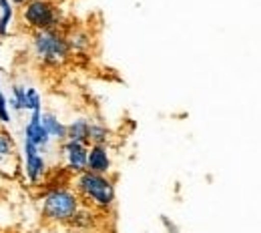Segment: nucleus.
Listing matches in <instances>:
<instances>
[{"label": "nucleus", "instance_id": "1", "mask_svg": "<svg viewBox=\"0 0 261 233\" xmlns=\"http://www.w3.org/2000/svg\"><path fill=\"white\" fill-rule=\"evenodd\" d=\"M72 191L79 195L83 205L95 211H111L117 203V187L111 175H98L91 171H83L72 175L70 179Z\"/></svg>", "mask_w": 261, "mask_h": 233}, {"label": "nucleus", "instance_id": "2", "mask_svg": "<svg viewBox=\"0 0 261 233\" xmlns=\"http://www.w3.org/2000/svg\"><path fill=\"white\" fill-rule=\"evenodd\" d=\"M31 57L42 68H63L70 61L72 53L66 42V34L63 29H50V31H38L31 34Z\"/></svg>", "mask_w": 261, "mask_h": 233}, {"label": "nucleus", "instance_id": "3", "mask_svg": "<svg viewBox=\"0 0 261 233\" xmlns=\"http://www.w3.org/2000/svg\"><path fill=\"white\" fill-rule=\"evenodd\" d=\"M81 199L68 185H53L38 197V209L46 223L68 225L74 213L81 209Z\"/></svg>", "mask_w": 261, "mask_h": 233}, {"label": "nucleus", "instance_id": "4", "mask_svg": "<svg viewBox=\"0 0 261 233\" xmlns=\"http://www.w3.org/2000/svg\"><path fill=\"white\" fill-rule=\"evenodd\" d=\"M20 24L31 33L50 31L63 27V10L55 0H31L18 10Z\"/></svg>", "mask_w": 261, "mask_h": 233}, {"label": "nucleus", "instance_id": "5", "mask_svg": "<svg viewBox=\"0 0 261 233\" xmlns=\"http://www.w3.org/2000/svg\"><path fill=\"white\" fill-rule=\"evenodd\" d=\"M50 171L46 155H42L33 143L22 139V149H20V173L31 185H40Z\"/></svg>", "mask_w": 261, "mask_h": 233}, {"label": "nucleus", "instance_id": "6", "mask_svg": "<svg viewBox=\"0 0 261 233\" xmlns=\"http://www.w3.org/2000/svg\"><path fill=\"white\" fill-rule=\"evenodd\" d=\"M87 149H89V145H83V143H76V141H68V139L59 143L61 161H63V167H65L66 173L79 175V173L87 171Z\"/></svg>", "mask_w": 261, "mask_h": 233}, {"label": "nucleus", "instance_id": "7", "mask_svg": "<svg viewBox=\"0 0 261 233\" xmlns=\"http://www.w3.org/2000/svg\"><path fill=\"white\" fill-rule=\"evenodd\" d=\"M40 113L42 111L31 113V117L24 123V129H22V139H27L29 143H33L42 155H46L53 149V139L48 137V133L44 131V127L40 125Z\"/></svg>", "mask_w": 261, "mask_h": 233}, {"label": "nucleus", "instance_id": "8", "mask_svg": "<svg viewBox=\"0 0 261 233\" xmlns=\"http://www.w3.org/2000/svg\"><path fill=\"white\" fill-rule=\"evenodd\" d=\"M87 171L98 175H111L113 151L111 145H89L87 149Z\"/></svg>", "mask_w": 261, "mask_h": 233}, {"label": "nucleus", "instance_id": "9", "mask_svg": "<svg viewBox=\"0 0 261 233\" xmlns=\"http://www.w3.org/2000/svg\"><path fill=\"white\" fill-rule=\"evenodd\" d=\"M66 34V42L70 46V53H76V55H89L93 50V44H95V36L89 29L85 27H72L65 31Z\"/></svg>", "mask_w": 261, "mask_h": 233}, {"label": "nucleus", "instance_id": "10", "mask_svg": "<svg viewBox=\"0 0 261 233\" xmlns=\"http://www.w3.org/2000/svg\"><path fill=\"white\" fill-rule=\"evenodd\" d=\"M40 125L53 139V143H63L66 139V123L55 113V111H42L40 113Z\"/></svg>", "mask_w": 261, "mask_h": 233}, {"label": "nucleus", "instance_id": "11", "mask_svg": "<svg viewBox=\"0 0 261 233\" xmlns=\"http://www.w3.org/2000/svg\"><path fill=\"white\" fill-rule=\"evenodd\" d=\"M89 117H74L70 123H66V139L89 145Z\"/></svg>", "mask_w": 261, "mask_h": 233}, {"label": "nucleus", "instance_id": "12", "mask_svg": "<svg viewBox=\"0 0 261 233\" xmlns=\"http://www.w3.org/2000/svg\"><path fill=\"white\" fill-rule=\"evenodd\" d=\"M113 143V131L105 121L91 119L89 123V145H111Z\"/></svg>", "mask_w": 261, "mask_h": 233}, {"label": "nucleus", "instance_id": "13", "mask_svg": "<svg viewBox=\"0 0 261 233\" xmlns=\"http://www.w3.org/2000/svg\"><path fill=\"white\" fill-rule=\"evenodd\" d=\"M68 225L72 229H79V231H87V229H93L97 225V211L87 207V205H81V209L74 213V217L68 221Z\"/></svg>", "mask_w": 261, "mask_h": 233}, {"label": "nucleus", "instance_id": "14", "mask_svg": "<svg viewBox=\"0 0 261 233\" xmlns=\"http://www.w3.org/2000/svg\"><path fill=\"white\" fill-rule=\"evenodd\" d=\"M8 95V109H10V113L14 115H20V113H24V109H27V85H22V83H12L10 85V93H6Z\"/></svg>", "mask_w": 261, "mask_h": 233}, {"label": "nucleus", "instance_id": "15", "mask_svg": "<svg viewBox=\"0 0 261 233\" xmlns=\"http://www.w3.org/2000/svg\"><path fill=\"white\" fill-rule=\"evenodd\" d=\"M16 18V8L10 0H0V40L12 33V24Z\"/></svg>", "mask_w": 261, "mask_h": 233}, {"label": "nucleus", "instance_id": "16", "mask_svg": "<svg viewBox=\"0 0 261 233\" xmlns=\"http://www.w3.org/2000/svg\"><path fill=\"white\" fill-rule=\"evenodd\" d=\"M0 155L4 159H16V157H20L18 155L16 141H14L12 133L6 127H0Z\"/></svg>", "mask_w": 261, "mask_h": 233}, {"label": "nucleus", "instance_id": "17", "mask_svg": "<svg viewBox=\"0 0 261 233\" xmlns=\"http://www.w3.org/2000/svg\"><path fill=\"white\" fill-rule=\"evenodd\" d=\"M29 113H38L42 111V95L38 93V89L33 85H27V109Z\"/></svg>", "mask_w": 261, "mask_h": 233}, {"label": "nucleus", "instance_id": "18", "mask_svg": "<svg viewBox=\"0 0 261 233\" xmlns=\"http://www.w3.org/2000/svg\"><path fill=\"white\" fill-rule=\"evenodd\" d=\"M18 171H20V157H16V159H4L0 155V175L14 177Z\"/></svg>", "mask_w": 261, "mask_h": 233}, {"label": "nucleus", "instance_id": "19", "mask_svg": "<svg viewBox=\"0 0 261 233\" xmlns=\"http://www.w3.org/2000/svg\"><path fill=\"white\" fill-rule=\"evenodd\" d=\"M159 219H161V225L165 227V231L167 233H181V227H179L169 215H161Z\"/></svg>", "mask_w": 261, "mask_h": 233}, {"label": "nucleus", "instance_id": "20", "mask_svg": "<svg viewBox=\"0 0 261 233\" xmlns=\"http://www.w3.org/2000/svg\"><path fill=\"white\" fill-rule=\"evenodd\" d=\"M10 2H12V6H14V8H22V6H24V4H29L31 0H10Z\"/></svg>", "mask_w": 261, "mask_h": 233}]
</instances>
